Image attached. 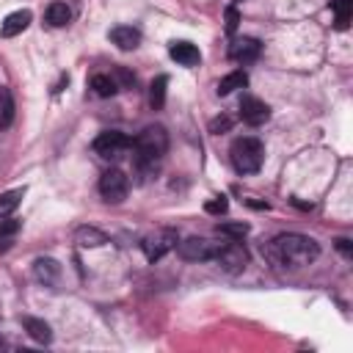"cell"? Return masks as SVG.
Here are the masks:
<instances>
[{
    "label": "cell",
    "mask_w": 353,
    "mask_h": 353,
    "mask_svg": "<svg viewBox=\"0 0 353 353\" xmlns=\"http://www.w3.org/2000/svg\"><path fill=\"white\" fill-rule=\"evenodd\" d=\"M33 276H36V281H41V284H55L58 276H61V265H58L55 259H50V256H39V259L33 262Z\"/></svg>",
    "instance_id": "obj_14"
},
{
    "label": "cell",
    "mask_w": 353,
    "mask_h": 353,
    "mask_svg": "<svg viewBox=\"0 0 353 353\" xmlns=\"http://www.w3.org/2000/svg\"><path fill=\"white\" fill-rule=\"evenodd\" d=\"M113 80H119V83H121L119 88H127V85H132V83H135V74H130L124 66H116V72H113Z\"/></svg>",
    "instance_id": "obj_28"
},
{
    "label": "cell",
    "mask_w": 353,
    "mask_h": 353,
    "mask_svg": "<svg viewBox=\"0 0 353 353\" xmlns=\"http://www.w3.org/2000/svg\"><path fill=\"white\" fill-rule=\"evenodd\" d=\"M168 55H171L176 63H182V66H196V63L201 61L199 47L190 44V41H174V44L168 47Z\"/></svg>",
    "instance_id": "obj_13"
},
{
    "label": "cell",
    "mask_w": 353,
    "mask_h": 353,
    "mask_svg": "<svg viewBox=\"0 0 353 353\" xmlns=\"http://www.w3.org/2000/svg\"><path fill=\"white\" fill-rule=\"evenodd\" d=\"M218 234L229 237V240H243L248 234V223L243 221H226V223H218Z\"/></svg>",
    "instance_id": "obj_22"
},
{
    "label": "cell",
    "mask_w": 353,
    "mask_h": 353,
    "mask_svg": "<svg viewBox=\"0 0 353 353\" xmlns=\"http://www.w3.org/2000/svg\"><path fill=\"white\" fill-rule=\"evenodd\" d=\"M132 152L138 165H154L168 152V132L163 124H149L132 138Z\"/></svg>",
    "instance_id": "obj_2"
},
{
    "label": "cell",
    "mask_w": 353,
    "mask_h": 353,
    "mask_svg": "<svg viewBox=\"0 0 353 353\" xmlns=\"http://www.w3.org/2000/svg\"><path fill=\"white\" fill-rule=\"evenodd\" d=\"M229 127H232V119H229V116H218V119H212V121H210V132H215V135L226 132Z\"/></svg>",
    "instance_id": "obj_29"
},
{
    "label": "cell",
    "mask_w": 353,
    "mask_h": 353,
    "mask_svg": "<svg viewBox=\"0 0 353 353\" xmlns=\"http://www.w3.org/2000/svg\"><path fill=\"white\" fill-rule=\"evenodd\" d=\"M22 196H25V188H14V190H6V193H0V218L11 215V212L19 207Z\"/></svg>",
    "instance_id": "obj_21"
},
{
    "label": "cell",
    "mask_w": 353,
    "mask_h": 353,
    "mask_svg": "<svg viewBox=\"0 0 353 353\" xmlns=\"http://www.w3.org/2000/svg\"><path fill=\"white\" fill-rule=\"evenodd\" d=\"M223 22H226V25H223V28H226V33L232 36V33L237 30V25H240V11H237V6H229V8H226Z\"/></svg>",
    "instance_id": "obj_25"
},
{
    "label": "cell",
    "mask_w": 353,
    "mask_h": 353,
    "mask_svg": "<svg viewBox=\"0 0 353 353\" xmlns=\"http://www.w3.org/2000/svg\"><path fill=\"white\" fill-rule=\"evenodd\" d=\"M30 19H33V14H30L28 8L11 11V14L0 22V36H3V39H14V36H19V33L30 25Z\"/></svg>",
    "instance_id": "obj_11"
},
{
    "label": "cell",
    "mask_w": 353,
    "mask_h": 353,
    "mask_svg": "<svg viewBox=\"0 0 353 353\" xmlns=\"http://www.w3.org/2000/svg\"><path fill=\"white\" fill-rule=\"evenodd\" d=\"M88 85H91V91L97 94V97H102V99H108V97H113L116 91H119V83L113 80V74H91V80H88Z\"/></svg>",
    "instance_id": "obj_17"
},
{
    "label": "cell",
    "mask_w": 353,
    "mask_h": 353,
    "mask_svg": "<svg viewBox=\"0 0 353 353\" xmlns=\"http://www.w3.org/2000/svg\"><path fill=\"white\" fill-rule=\"evenodd\" d=\"M336 248H339L342 254H350V240H347V237H339V240H336Z\"/></svg>",
    "instance_id": "obj_30"
},
{
    "label": "cell",
    "mask_w": 353,
    "mask_h": 353,
    "mask_svg": "<svg viewBox=\"0 0 353 353\" xmlns=\"http://www.w3.org/2000/svg\"><path fill=\"white\" fill-rule=\"evenodd\" d=\"M176 243H179L176 229L163 226V229H154L152 234H146V237H143V243H141V248H143V254H146V259H149V262H157V259H163L168 251H174V248H176Z\"/></svg>",
    "instance_id": "obj_5"
},
{
    "label": "cell",
    "mask_w": 353,
    "mask_h": 353,
    "mask_svg": "<svg viewBox=\"0 0 353 353\" xmlns=\"http://www.w3.org/2000/svg\"><path fill=\"white\" fill-rule=\"evenodd\" d=\"M262 254L268 256L270 265L295 270V268L312 265L320 256V243L314 237H309V234L284 232V234H276L270 243H265L262 245Z\"/></svg>",
    "instance_id": "obj_1"
},
{
    "label": "cell",
    "mask_w": 353,
    "mask_h": 353,
    "mask_svg": "<svg viewBox=\"0 0 353 353\" xmlns=\"http://www.w3.org/2000/svg\"><path fill=\"white\" fill-rule=\"evenodd\" d=\"M204 210H207L210 215H223V212L229 210V201H226V196H218V199L207 201V204H204Z\"/></svg>",
    "instance_id": "obj_26"
},
{
    "label": "cell",
    "mask_w": 353,
    "mask_h": 353,
    "mask_svg": "<svg viewBox=\"0 0 353 353\" xmlns=\"http://www.w3.org/2000/svg\"><path fill=\"white\" fill-rule=\"evenodd\" d=\"M215 262H218V268L226 270V273H243L245 265H248V251H245V245H243L240 240H226V243L218 248Z\"/></svg>",
    "instance_id": "obj_8"
},
{
    "label": "cell",
    "mask_w": 353,
    "mask_h": 353,
    "mask_svg": "<svg viewBox=\"0 0 353 353\" xmlns=\"http://www.w3.org/2000/svg\"><path fill=\"white\" fill-rule=\"evenodd\" d=\"M248 85V74L245 72H229L226 77H221V83H218V97H226V94H232V91H237V88H245Z\"/></svg>",
    "instance_id": "obj_19"
},
{
    "label": "cell",
    "mask_w": 353,
    "mask_h": 353,
    "mask_svg": "<svg viewBox=\"0 0 353 353\" xmlns=\"http://www.w3.org/2000/svg\"><path fill=\"white\" fill-rule=\"evenodd\" d=\"M0 113H3V124H8L11 121V116H14V102H11V94H8V88H0Z\"/></svg>",
    "instance_id": "obj_24"
},
{
    "label": "cell",
    "mask_w": 353,
    "mask_h": 353,
    "mask_svg": "<svg viewBox=\"0 0 353 353\" xmlns=\"http://www.w3.org/2000/svg\"><path fill=\"white\" fill-rule=\"evenodd\" d=\"M165 85H168L165 74H157L152 80V85H149V105H152V110H160L165 105Z\"/></svg>",
    "instance_id": "obj_20"
},
{
    "label": "cell",
    "mask_w": 353,
    "mask_h": 353,
    "mask_svg": "<svg viewBox=\"0 0 353 353\" xmlns=\"http://www.w3.org/2000/svg\"><path fill=\"white\" fill-rule=\"evenodd\" d=\"M229 160L234 165L237 174H254L262 168V160H265V146L259 138L254 135H243V138H234L232 146H229Z\"/></svg>",
    "instance_id": "obj_3"
},
{
    "label": "cell",
    "mask_w": 353,
    "mask_h": 353,
    "mask_svg": "<svg viewBox=\"0 0 353 353\" xmlns=\"http://www.w3.org/2000/svg\"><path fill=\"white\" fill-rule=\"evenodd\" d=\"M331 8L336 14V28L345 30L350 22V14H353V0H331Z\"/></svg>",
    "instance_id": "obj_23"
},
{
    "label": "cell",
    "mask_w": 353,
    "mask_h": 353,
    "mask_svg": "<svg viewBox=\"0 0 353 353\" xmlns=\"http://www.w3.org/2000/svg\"><path fill=\"white\" fill-rule=\"evenodd\" d=\"M44 19H47L52 28H63V25H69V22H72V8H69L63 0H55V3H50V6H47Z\"/></svg>",
    "instance_id": "obj_16"
},
{
    "label": "cell",
    "mask_w": 353,
    "mask_h": 353,
    "mask_svg": "<svg viewBox=\"0 0 353 353\" xmlns=\"http://www.w3.org/2000/svg\"><path fill=\"white\" fill-rule=\"evenodd\" d=\"M108 39H110L119 50H135V47L141 44V30L132 28V25H116V28L108 33Z\"/></svg>",
    "instance_id": "obj_12"
},
{
    "label": "cell",
    "mask_w": 353,
    "mask_h": 353,
    "mask_svg": "<svg viewBox=\"0 0 353 353\" xmlns=\"http://www.w3.org/2000/svg\"><path fill=\"white\" fill-rule=\"evenodd\" d=\"M22 325H25V331L30 334V339H36V342H41V345L52 342V331H50V325H47L44 320H39V317H22Z\"/></svg>",
    "instance_id": "obj_18"
},
{
    "label": "cell",
    "mask_w": 353,
    "mask_h": 353,
    "mask_svg": "<svg viewBox=\"0 0 353 353\" xmlns=\"http://www.w3.org/2000/svg\"><path fill=\"white\" fill-rule=\"evenodd\" d=\"M19 226H22V221H17V218H3L0 221V237H11V234H17L19 232Z\"/></svg>",
    "instance_id": "obj_27"
},
{
    "label": "cell",
    "mask_w": 353,
    "mask_h": 353,
    "mask_svg": "<svg viewBox=\"0 0 353 353\" xmlns=\"http://www.w3.org/2000/svg\"><path fill=\"white\" fill-rule=\"evenodd\" d=\"M132 149V138L119 130H105L94 138V152L105 160H119Z\"/></svg>",
    "instance_id": "obj_4"
},
{
    "label": "cell",
    "mask_w": 353,
    "mask_h": 353,
    "mask_svg": "<svg viewBox=\"0 0 353 353\" xmlns=\"http://www.w3.org/2000/svg\"><path fill=\"white\" fill-rule=\"evenodd\" d=\"M74 243H77L80 248H99V245L108 243V234L99 232L97 226H80V229L74 232Z\"/></svg>",
    "instance_id": "obj_15"
},
{
    "label": "cell",
    "mask_w": 353,
    "mask_h": 353,
    "mask_svg": "<svg viewBox=\"0 0 353 353\" xmlns=\"http://www.w3.org/2000/svg\"><path fill=\"white\" fill-rule=\"evenodd\" d=\"M259 50H262V44H259L256 39L243 36V39H234V41L229 44V58L237 61V63H248V61L259 58Z\"/></svg>",
    "instance_id": "obj_10"
},
{
    "label": "cell",
    "mask_w": 353,
    "mask_h": 353,
    "mask_svg": "<svg viewBox=\"0 0 353 353\" xmlns=\"http://www.w3.org/2000/svg\"><path fill=\"white\" fill-rule=\"evenodd\" d=\"M240 119L248 124V127H259V124H265L268 119H270V108H268V102H262L259 97H243L240 99Z\"/></svg>",
    "instance_id": "obj_9"
},
{
    "label": "cell",
    "mask_w": 353,
    "mask_h": 353,
    "mask_svg": "<svg viewBox=\"0 0 353 353\" xmlns=\"http://www.w3.org/2000/svg\"><path fill=\"white\" fill-rule=\"evenodd\" d=\"M221 245L223 243L210 240V237H185V240L176 243V254L185 262H207V259H215Z\"/></svg>",
    "instance_id": "obj_6"
},
{
    "label": "cell",
    "mask_w": 353,
    "mask_h": 353,
    "mask_svg": "<svg viewBox=\"0 0 353 353\" xmlns=\"http://www.w3.org/2000/svg\"><path fill=\"white\" fill-rule=\"evenodd\" d=\"M130 193V179L121 168H108L102 176H99V196L110 204H119L124 201Z\"/></svg>",
    "instance_id": "obj_7"
}]
</instances>
